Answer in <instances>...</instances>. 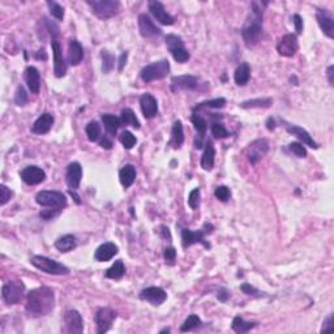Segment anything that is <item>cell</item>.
<instances>
[{
	"label": "cell",
	"instance_id": "6da1fadb",
	"mask_svg": "<svg viewBox=\"0 0 334 334\" xmlns=\"http://www.w3.org/2000/svg\"><path fill=\"white\" fill-rule=\"evenodd\" d=\"M55 295L52 288L42 286L28 292L26 311L32 317L46 316L54 309Z\"/></svg>",
	"mask_w": 334,
	"mask_h": 334
},
{
	"label": "cell",
	"instance_id": "7a4b0ae2",
	"mask_svg": "<svg viewBox=\"0 0 334 334\" xmlns=\"http://www.w3.org/2000/svg\"><path fill=\"white\" fill-rule=\"evenodd\" d=\"M266 5L268 3L261 1H253L251 4V13L241 29V36L247 47L256 46L262 38V13Z\"/></svg>",
	"mask_w": 334,
	"mask_h": 334
},
{
	"label": "cell",
	"instance_id": "3957f363",
	"mask_svg": "<svg viewBox=\"0 0 334 334\" xmlns=\"http://www.w3.org/2000/svg\"><path fill=\"white\" fill-rule=\"evenodd\" d=\"M87 4L92 8L94 15L101 20L114 17L120 9V3L116 0H88Z\"/></svg>",
	"mask_w": 334,
	"mask_h": 334
},
{
	"label": "cell",
	"instance_id": "277c9868",
	"mask_svg": "<svg viewBox=\"0 0 334 334\" xmlns=\"http://www.w3.org/2000/svg\"><path fill=\"white\" fill-rule=\"evenodd\" d=\"M37 204L45 208L56 209V210H63L67 208V197L64 193H61L59 191H41L40 193L36 196Z\"/></svg>",
	"mask_w": 334,
	"mask_h": 334
},
{
	"label": "cell",
	"instance_id": "5b68a950",
	"mask_svg": "<svg viewBox=\"0 0 334 334\" xmlns=\"http://www.w3.org/2000/svg\"><path fill=\"white\" fill-rule=\"evenodd\" d=\"M170 73V63L167 59H162L159 61H154L151 64L146 65L141 69L140 76L143 81L145 83H151V81H157V80H163L167 77Z\"/></svg>",
	"mask_w": 334,
	"mask_h": 334
},
{
	"label": "cell",
	"instance_id": "8992f818",
	"mask_svg": "<svg viewBox=\"0 0 334 334\" xmlns=\"http://www.w3.org/2000/svg\"><path fill=\"white\" fill-rule=\"evenodd\" d=\"M33 265L36 266L37 269L42 270L47 274H54V276H65L69 273V269L65 265L60 262L51 260L45 256H33L30 260Z\"/></svg>",
	"mask_w": 334,
	"mask_h": 334
},
{
	"label": "cell",
	"instance_id": "52a82bcc",
	"mask_svg": "<svg viewBox=\"0 0 334 334\" xmlns=\"http://www.w3.org/2000/svg\"><path fill=\"white\" fill-rule=\"evenodd\" d=\"M25 294V286L21 281H9L8 284L3 286V295L4 302L7 304H18L24 299Z\"/></svg>",
	"mask_w": 334,
	"mask_h": 334
},
{
	"label": "cell",
	"instance_id": "ba28073f",
	"mask_svg": "<svg viewBox=\"0 0 334 334\" xmlns=\"http://www.w3.org/2000/svg\"><path fill=\"white\" fill-rule=\"evenodd\" d=\"M166 45L169 47V51L173 55L174 60L178 61V63H186V61L190 60L191 55L186 47H184L183 40L180 37H176L174 34H170V36L166 37Z\"/></svg>",
	"mask_w": 334,
	"mask_h": 334
},
{
	"label": "cell",
	"instance_id": "9c48e42d",
	"mask_svg": "<svg viewBox=\"0 0 334 334\" xmlns=\"http://www.w3.org/2000/svg\"><path fill=\"white\" fill-rule=\"evenodd\" d=\"M118 317V313L114 309L108 308V307H103L99 308L95 313V324H97V333L102 334L110 331V328L112 327V323L115 321Z\"/></svg>",
	"mask_w": 334,
	"mask_h": 334
},
{
	"label": "cell",
	"instance_id": "30bf717a",
	"mask_svg": "<svg viewBox=\"0 0 334 334\" xmlns=\"http://www.w3.org/2000/svg\"><path fill=\"white\" fill-rule=\"evenodd\" d=\"M268 150H269V141L266 140V139H257V140H255L253 143L248 145V161L251 162V165H256L260 159L265 157Z\"/></svg>",
	"mask_w": 334,
	"mask_h": 334
},
{
	"label": "cell",
	"instance_id": "8fae6325",
	"mask_svg": "<svg viewBox=\"0 0 334 334\" xmlns=\"http://www.w3.org/2000/svg\"><path fill=\"white\" fill-rule=\"evenodd\" d=\"M84 331L83 317L75 309H69L64 313V332L69 334H80Z\"/></svg>",
	"mask_w": 334,
	"mask_h": 334
},
{
	"label": "cell",
	"instance_id": "7c38bea8",
	"mask_svg": "<svg viewBox=\"0 0 334 334\" xmlns=\"http://www.w3.org/2000/svg\"><path fill=\"white\" fill-rule=\"evenodd\" d=\"M278 54L286 58H292L298 51V38L295 34H286L280 40L277 45Z\"/></svg>",
	"mask_w": 334,
	"mask_h": 334
},
{
	"label": "cell",
	"instance_id": "4fadbf2b",
	"mask_svg": "<svg viewBox=\"0 0 334 334\" xmlns=\"http://www.w3.org/2000/svg\"><path fill=\"white\" fill-rule=\"evenodd\" d=\"M149 11H150L151 15L154 16L157 21L161 22L162 25L170 26L175 24V18L170 13H167V11H166L161 1H157V0L149 1Z\"/></svg>",
	"mask_w": 334,
	"mask_h": 334
},
{
	"label": "cell",
	"instance_id": "5bb4252c",
	"mask_svg": "<svg viewBox=\"0 0 334 334\" xmlns=\"http://www.w3.org/2000/svg\"><path fill=\"white\" fill-rule=\"evenodd\" d=\"M22 182H25L26 184L29 186H37V184L42 183L46 179V173L44 170L38 167V166H28L25 169L22 170L21 174Z\"/></svg>",
	"mask_w": 334,
	"mask_h": 334
},
{
	"label": "cell",
	"instance_id": "9a60e30c",
	"mask_svg": "<svg viewBox=\"0 0 334 334\" xmlns=\"http://www.w3.org/2000/svg\"><path fill=\"white\" fill-rule=\"evenodd\" d=\"M210 233V230H198V231H192L188 230V229H184L182 231V240H183V247L187 248L191 245L196 244V243H201L205 248H210V244L205 241V234Z\"/></svg>",
	"mask_w": 334,
	"mask_h": 334
},
{
	"label": "cell",
	"instance_id": "2e32d148",
	"mask_svg": "<svg viewBox=\"0 0 334 334\" xmlns=\"http://www.w3.org/2000/svg\"><path fill=\"white\" fill-rule=\"evenodd\" d=\"M51 48H52V55H54V75L60 79L67 72V64H65L63 52H61V46L56 40L51 41Z\"/></svg>",
	"mask_w": 334,
	"mask_h": 334
},
{
	"label": "cell",
	"instance_id": "e0dca14e",
	"mask_svg": "<svg viewBox=\"0 0 334 334\" xmlns=\"http://www.w3.org/2000/svg\"><path fill=\"white\" fill-rule=\"evenodd\" d=\"M139 29H140V34L144 38H153V37L161 36L162 34V30L145 13L139 16Z\"/></svg>",
	"mask_w": 334,
	"mask_h": 334
},
{
	"label": "cell",
	"instance_id": "ac0fdd59",
	"mask_svg": "<svg viewBox=\"0 0 334 334\" xmlns=\"http://www.w3.org/2000/svg\"><path fill=\"white\" fill-rule=\"evenodd\" d=\"M81 178H83V167L79 162H72L69 163L67 167V173H65V182L68 184V187L72 191H76L80 187L81 183Z\"/></svg>",
	"mask_w": 334,
	"mask_h": 334
},
{
	"label": "cell",
	"instance_id": "d6986e66",
	"mask_svg": "<svg viewBox=\"0 0 334 334\" xmlns=\"http://www.w3.org/2000/svg\"><path fill=\"white\" fill-rule=\"evenodd\" d=\"M198 87L197 77L192 75L175 76L171 79V88L174 92L178 90H194Z\"/></svg>",
	"mask_w": 334,
	"mask_h": 334
},
{
	"label": "cell",
	"instance_id": "ffe728a7",
	"mask_svg": "<svg viewBox=\"0 0 334 334\" xmlns=\"http://www.w3.org/2000/svg\"><path fill=\"white\" fill-rule=\"evenodd\" d=\"M141 300H146L153 305H161L167 299V294L161 287H147L140 292Z\"/></svg>",
	"mask_w": 334,
	"mask_h": 334
},
{
	"label": "cell",
	"instance_id": "44dd1931",
	"mask_svg": "<svg viewBox=\"0 0 334 334\" xmlns=\"http://www.w3.org/2000/svg\"><path fill=\"white\" fill-rule=\"evenodd\" d=\"M140 106L145 119L154 118L158 112V102L150 93H145L140 98Z\"/></svg>",
	"mask_w": 334,
	"mask_h": 334
},
{
	"label": "cell",
	"instance_id": "7402d4cb",
	"mask_svg": "<svg viewBox=\"0 0 334 334\" xmlns=\"http://www.w3.org/2000/svg\"><path fill=\"white\" fill-rule=\"evenodd\" d=\"M54 122V115L50 114V112H45V114H42L40 118L37 119L34 124L32 126V133H36V135H46L52 128Z\"/></svg>",
	"mask_w": 334,
	"mask_h": 334
},
{
	"label": "cell",
	"instance_id": "603a6c76",
	"mask_svg": "<svg viewBox=\"0 0 334 334\" xmlns=\"http://www.w3.org/2000/svg\"><path fill=\"white\" fill-rule=\"evenodd\" d=\"M316 18H317V22H319L320 28H321V30H323L325 34H327L329 38H333L334 37V21H333V17L331 16V13L328 11H325V9H320V11H317L316 13Z\"/></svg>",
	"mask_w": 334,
	"mask_h": 334
},
{
	"label": "cell",
	"instance_id": "cb8c5ba5",
	"mask_svg": "<svg viewBox=\"0 0 334 334\" xmlns=\"http://www.w3.org/2000/svg\"><path fill=\"white\" fill-rule=\"evenodd\" d=\"M25 81H26V84H28V88H29V90L33 94L40 93L41 75H40V71H38L36 67L29 65V67L25 69Z\"/></svg>",
	"mask_w": 334,
	"mask_h": 334
},
{
	"label": "cell",
	"instance_id": "d4e9b609",
	"mask_svg": "<svg viewBox=\"0 0 334 334\" xmlns=\"http://www.w3.org/2000/svg\"><path fill=\"white\" fill-rule=\"evenodd\" d=\"M118 253V247L114 243H103L97 248V251L94 253V259L99 262L110 261L114 256Z\"/></svg>",
	"mask_w": 334,
	"mask_h": 334
},
{
	"label": "cell",
	"instance_id": "484cf974",
	"mask_svg": "<svg viewBox=\"0 0 334 334\" xmlns=\"http://www.w3.org/2000/svg\"><path fill=\"white\" fill-rule=\"evenodd\" d=\"M191 120H192V123H193L194 130H196V132H197V137H198V141H196V144H194L196 146L194 147H196V149H201L205 133H206V130H208V122H206V120H205V119L200 115V114H196V112L192 115Z\"/></svg>",
	"mask_w": 334,
	"mask_h": 334
},
{
	"label": "cell",
	"instance_id": "4316f807",
	"mask_svg": "<svg viewBox=\"0 0 334 334\" xmlns=\"http://www.w3.org/2000/svg\"><path fill=\"white\" fill-rule=\"evenodd\" d=\"M214 157H216V149L212 140L206 141L205 144L204 154L201 157V167L205 171H210L214 167Z\"/></svg>",
	"mask_w": 334,
	"mask_h": 334
},
{
	"label": "cell",
	"instance_id": "83f0119b",
	"mask_svg": "<svg viewBox=\"0 0 334 334\" xmlns=\"http://www.w3.org/2000/svg\"><path fill=\"white\" fill-rule=\"evenodd\" d=\"M84 59V48L77 41H71L68 46V60L72 65H79Z\"/></svg>",
	"mask_w": 334,
	"mask_h": 334
},
{
	"label": "cell",
	"instance_id": "f1b7e54d",
	"mask_svg": "<svg viewBox=\"0 0 334 334\" xmlns=\"http://www.w3.org/2000/svg\"><path fill=\"white\" fill-rule=\"evenodd\" d=\"M287 132L291 133V135H294L299 139V140L302 141L303 144L308 145V146L313 147V149H317V144L313 141V139L309 136V133L307 132L305 130H303L302 127L299 126H288L287 127Z\"/></svg>",
	"mask_w": 334,
	"mask_h": 334
},
{
	"label": "cell",
	"instance_id": "f546056e",
	"mask_svg": "<svg viewBox=\"0 0 334 334\" xmlns=\"http://www.w3.org/2000/svg\"><path fill=\"white\" fill-rule=\"evenodd\" d=\"M249 79H251V67L248 65V63H241L234 73V80H235L237 85L244 87L248 84Z\"/></svg>",
	"mask_w": 334,
	"mask_h": 334
},
{
	"label": "cell",
	"instance_id": "4dcf8cb0",
	"mask_svg": "<svg viewBox=\"0 0 334 334\" xmlns=\"http://www.w3.org/2000/svg\"><path fill=\"white\" fill-rule=\"evenodd\" d=\"M119 179L124 188L131 187L136 179V169L132 165H126L120 171H119Z\"/></svg>",
	"mask_w": 334,
	"mask_h": 334
},
{
	"label": "cell",
	"instance_id": "1f68e13d",
	"mask_svg": "<svg viewBox=\"0 0 334 334\" xmlns=\"http://www.w3.org/2000/svg\"><path fill=\"white\" fill-rule=\"evenodd\" d=\"M102 122H103V126L106 128V131H107V133L111 135V136H115L119 128L122 127L120 118L111 115V114H103L102 115Z\"/></svg>",
	"mask_w": 334,
	"mask_h": 334
},
{
	"label": "cell",
	"instance_id": "d6a6232c",
	"mask_svg": "<svg viewBox=\"0 0 334 334\" xmlns=\"http://www.w3.org/2000/svg\"><path fill=\"white\" fill-rule=\"evenodd\" d=\"M76 245H77V240L73 235H64V237H60L58 240L55 241V247L61 253H67V252L72 251L75 249Z\"/></svg>",
	"mask_w": 334,
	"mask_h": 334
},
{
	"label": "cell",
	"instance_id": "836d02e7",
	"mask_svg": "<svg viewBox=\"0 0 334 334\" xmlns=\"http://www.w3.org/2000/svg\"><path fill=\"white\" fill-rule=\"evenodd\" d=\"M184 143V132H183V124L180 120H176L173 126V131H171V141L170 144L173 145L175 149L180 147Z\"/></svg>",
	"mask_w": 334,
	"mask_h": 334
},
{
	"label": "cell",
	"instance_id": "e575fe53",
	"mask_svg": "<svg viewBox=\"0 0 334 334\" xmlns=\"http://www.w3.org/2000/svg\"><path fill=\"white\" fill-rule=\"evenodd\" d=\"M120 122H122V126H131L133 128H136V130L140 128V122L136 118V114L131 108H124L123 110L122 115H120Z\"/></svg>",
	"mask_w": 334,
	"mask_h": 334
},
{
	"label": "cell",
	"instance_id": "d590c367",
	"mask_svg": "<svg viewBox=\"0 0 334 334\" xmlns=\"http://www.w3.org/2000/svg\"><path fill=\"white\" fill-rule=\"evenodd\" d=\"M124 274H126V266H124L122 260H118L111 268H108L106 270L104 276H106V278H110V280H120Z\"/></svg>",
	"mask_w": 334,
	"mask_h": 334
},
{
	"label": "cell",
	"instance_id": "8d00e7d4",
	"mask_svg": "<svg viewBox=\"0 0 334 334\" xmlns=\"http://www.w3.org/2000/svg\"><path fill=\"white\" fill-rule=\"evenodd\" d=\"M256 327V323H251V321H244V320L241 319L240 316L234 317L233 324H231V328H233L234 332H237V333H247L251 329Z\"/></svg>",
	"mask_w": 334,
	"mask_h": 334
},
{
	"label": "cell",
	"instance_id": "74e56055",
	"mask_svg": "<svg viewBox=\"0 0 334 334\" xmlns=\"http://www.w3.org/2000/svg\"><path fill=\"white\" fill-rule=\"evenodd\" d=\"M273 99L272 98H257V99H249L240 103L241 108H268L272 106Z\"/></svg>",
	"mask_w": 334,
	"mask_h": 334
},
{
	"label": "cell",
	"instance_id": "f35d334b",
	"mask_svg": "<svg viewBox=\"0 0 334 334\" xmlns=\"http://www.w3.org/2000/svg\"><path fill=\"white\" fill-rule=\"evenodd\" d=\"M101 58H102V71L103 73H110L115 67V56L108 52L107 50L101 51Z\"/></svg>",
	"mask_w": 334,
	"mask_h": 334
},
{
	"label": "cell",
	"instance_id": "ab89813d",
	"mask_svg": "<svg viewBox=\"0 0 334 334\" xmlns=\"http://www.w3.org/2000/svg\"><path fill=\"white\" fill-rule=\"evenodd\" d=\"M85 132L89 139V141L94 143V141L99 140L101 137V126L98 122H90L87 127H85Z\"/></svg>",
	"mask_w": 334,
	"mask_h": 334
},
{
	"label": "cell",
	"instance_id": "60d3db41",
	"mask_svg": "<svg viewBox=\"0 0 334 334\" xmlns=\"http://www.w3.org/2000/svg\"><path fill=\"white\" fill-rule=\"evenodd\" d=\"M226 104V99L225 98H216V99H210V101H205L198 103L196 107L193 108V111H200L202 108H222Z\"/></svg>",
	"mask_w": 334,
	"mask_h": 334
},
{
	"label": "cell",
	"instance_id": "b9f144b4",
	"mask_svg": "<svg viewBox=\"0 0 334 334\" xmlns=\"http://www.w3.org/2000/svg\"><path fill=\"white\" fill-rule=\"evenodd\" d=\"M200 325H201V320H200V317L196 316V315H191V316H188L187 319H186L184 324L182 325V328H180V332L193 331V329L198 328Z\"/></svg>",
	"mask_w": 334,
	"mask_h": 334
},
{
	"label": "cell",
	"instance_id": "7bdbcfd3",
	"mask_svg": "<svg viewBox=\"0 0 334 334\" xmlns=\"http://www.w3.org/2000/svg\"><path fill=\"white\" fill-rule=\"evenodd\" d=\"M210 130H212V135L216 139H226V137L230 136V133H229V131L226 130V127L223 126L222 123L214 122Z\"/></svg>",
	"mask_w": 334,
	"mask_h": 334
},
{
	"label": "cell",
	"instance_id": "ee69618b",
	"mask_svg": "<svg viewBox=\"0 0 334 334\" xmlns=\"http://www.w3.org/2000/svg\"><path fill=\"white\" fill-rule=\"evenodd\" d=\"M47 5L50 8V13L52 15V17H55L58 21H63L64 18V8L61 7L60 4H58L56 1H47Z\"/></svg>",
	"mask_w": 334,
	"mask_h": 334
},
{
	"label": "cell",
	"instance_id": "f6af8a7d",
	"mask_svg": "<svg viewBox=\"0 0 334 334\" xmlns=\"http://www.w3.org/2000/svg\"><path fill=\"white\" fill-rule=\"evenodd\" d=\"M120 143L123 144V146L126 147V149H132L137 143V139L133 136V133H131L130 131H124V132L120 135Z\"/></svg>",
	"mask_w": 334,
	"mask_h": 334
},
{
	"label": "cell",
	"instance_id": "bcb514c9",
	"mask_svg": "<svg viewBox=\"0 0 334 334\" xmlns=\"http://www.w3.org/2000/svg\"><path fill=\"white\" fill-rule=\"evenodd\" d=\"M288 149H290L292 154H295L299 158H305L307 157V149L300 143H291L288 145Z\"/></svg>",
	"mask_w": 334,
	"mask_h": 334
},
{
	"label": "cell",
	"instance_id": "7dc6e473",
	"mask_svg": "<svg viewBox=\"0 0 334 334\" xmlns=\"http://www.w3.org/2000/svg\"><path fill=\"white\" fill-rule=\"evenodd\" d=\"M188 205L193 210H196L200 206V190L198 188H194L193 191H191L190 196H188Z\"/></svg>",
	"mask_w": 334,
	"mask_h": 334
},
{
	"label": "cell",
	"instance_id": "c3c4849f",
	"mask_svg": "<svg viewBox=\"0 0 334 334\" xmlns=\"http://www.w3.org/2000/svg\"><path fill=\"white\" fill-rule=\"evenodd\" d=\"M214 194H216V197L218 198L219 201L226 202V201H229V198H230L231 192H230V190L226 187V186H219V187H217Z\"/></svg>",
	"mask_w": 334,
	"mask_h": 334
},
{
	"label": "cell",
	"instance_id": "681fc988",
	"mask_svg": "<svg viewBox=\"0 0 334 334\" xmlns=\"http://www.w3.org/2000/svg\"><path fill=\"white\" fill-rule=\"evenodd\" d=\"M26 102H28V95H26V92H25V89H24V87L20 85V87L17 88V90H16L15 103L17 104V106H25Z\"/></svg>",
	"mask_w": 334,
	"mask_h": 334
},
{
	"label": "cell",
	"instance_id": "f907efd6",
	"mask_svg": "<svg viewBox=\"0 0 334 334\" xmlns=\"http://www.w3.org/2000/svg\"><path fill=\"white\" fill-rule=\"evenodd\" d=\"M12 196H13V192H12L7 186L1 184V186H0V205L7 204V202L11 200Z\"/></svg>",
	"mask_w": 334,
	"mask_h": 334
},
{
	"label": "cell",
	"instance_id": "816d5d0a",
	"mask_svg": "<svg viewBox=\"0 0 334 334\" xmlns=\"http://www.w3.org/2000/svg\"><path fill=\"white\" fill-rule=\"evenodd\" d=\"M163 256H165L166 262H169V264H171V265H173L174 261H175V259H176V251H175V248H174V247L166 248V249H165V253H163Z\"/></svg>",
	"mask_w": 334,
	"mask_h": 334
},
{
	"label": "cell",
	"instance_id": "f5cc1de1",
	"mask_svg": "<svg viewBox=\"0 0 334 334\" xmlns=\"http://www.w3.org/2000/svg\"><path fill=\"white\" fill-rule=\"evenodd\" d=\"M59 213H60V210H56V209H45L44 212H41V218L46 219V221H48V219H52L55 216H58Z\"/></svg>",
	"mask_w": 334,
	"mask_h": 334
},
{
	"label": "cell",
	"instance_id": "db71d44e",
	"mask_svg": "<svg viewBox=\"0 0 334 334\" xmlns=\"http://www.w3.org/2000/svg\"><path fill=\"white\" fill-rule=\"evenodd\" d=\"M333 328H334L333 315H331V316L324 320L323 328H321V333H325V332H332L333 331Z\"/></svg>",
	"mask_w": 334,
	"mask_h": 334
},
{
	"label": "cell",
	"instance_id": "11a10c76",
	"mask_svg": "<svg viewBox=\"0 0 334 334\" xmlns=\"http://www.w3.org/2000/svg\"><path fill=\"white\" fill-rule=\"evenodd\" d=\"M241 291H243V292H244V294H247V295H252V296H259V292L260 291L259 290H256L255 287H253V286H251V285H248V284H243L241 285Z\"/></svg>",
	"mask_w": 334,
	"mask_h": 334
},
{
	"label": "cell",
	"instance_id": "9f6ffc18",
	"mask_svg": "<svg viewBox=\"0 0 334 334\" xmlns=\"http://www.w3.org/2000/svg\"><path fill=\"white\" fill-rule=\"evenodd\" d=\"M294 25H295V30H296V33L300 34V33L303 32V20L299 15L294 16Z\"/></svg>",
	"mask_w": 334,
	"mask_h": 334
},
{
	"label": "cell",
	"instance_id": "6f0895ef",
	"mask_svg": "<svg viewBox=\"0 0 334 334\" xmlns=\"http://www.w3.org/2000/svg\"><path fill=\"white\" fill-rule=\"evenodd\" d=\"M127 59H128V52L127 51H124V52H122V55H120V58H119V72H122L123 68H124V65H126L127 63Z\"/></svg>",
	"mask_w": 334,
	"mask_h": 334
},
{
	"label": "cell",
	"instance_id": "680465c9",
	"mask_svg": "<svg viewBox=\"0 0 334 334\" xmlns=\"http://www.w3.org/2000/svg\"><path fill=\"white\" fill-rule=\"evenodd\" d=\"M229 296H230V294H229V291H227L226 288H222V290H219L218 295H217V298H218L222 303H226L227 299H229Z\"/></svg>",
	"mask_w": 334,
	"mask_h": 334
},
{
	"label": "cell",
	"instance_id": "91938a15",
	"mask_svg": "<svg viewBox=\"0 0 334 334\" xmlns=\"http://www.w3.org/2000/svg\"><path fill=\"white\" fill-rule=\"evenodd\" d=\"M99 145H101V146L103 147V149H111V147H112V141L108 140L107 137L104 136V137H102L101 140H99Z\"/></svg>",
	"mask_w": 334,
	"mask_h": 334
},
{
	"label": "cell",
	"instance_id": "94428289",
	"mask_svg": "<svg viewBox=\"0 0 334 334\" xmlns=\"http://www.w3.org/2000/svg\"><path fill=\"white\" fill-rule=\"evenodd\" d=\"M159 229H161V230H159V233L162 234V237L163 238H166V239H171V235H170V231H169V227H166V226H161L159 227Z\"/></svg>",
	"mask_w": 334,
	"mask_h": 334
},
{
	"label": "cell",
	"instance_id": "6125c7cd",
	"mask_svg": "<svg viewBox=\"0 0 334 334\" xmlns=\"http://www.w3.org/2000/svg\"><path fill=\"white\" fill-rule=\"evenodd\" d=\"M333 71H334V67H333V65H329V68H328V80H329V84H331L332 87H333V85H334Z\"/></svg>",
	"mask_w": 334,
	"mask_h": 334
},
{
	"label": "cell",
	"instance_id": "be15d7a7",
	"mask_svg": "<svg viewBox=\"0 0 334 334\" xmlns=\"http://www.w3.org/2000/svg\"><path fill=\"white\" fill-rule=\"evenodd\" d=\"M37 59H40V60H46L47 59V55H46V51H45V48H41L40 51H38V54H37Z\"/></svg>",
	"mask_w": 334,
	"mask_h": 334
},
{
	"label": "cell",
	"instance_id": "e7e4bbea",
	"mask_svg": "<svg viewBox=\"0 0 334 334\" xmlns=\"http://www.w3.org/2000/svg\"><path fill=\"white\" fill-rule=\"evenodd\" d=\"M268 130H274V127H276V123H274V119H268Z\"/></svg>",
	"mask_w": 334,
	"mask_h": 334
},
{
	"label": "cell",
	"instance_id": "03108f58",
	"mask_svg": "<svg viewBox=\"0 0 334 334\" xmlns=\"http://www.w3.org/2000/svg\"><path fill=\"white\" fill-rule=\"evenodd\" d=\"M69 193H71V196H72V197L75 198V201L77 202V204H81V200H80V197H79V196H77V194L75 193V191H72V190H71V192H69Z\"/></svg>",
	"mask_w": 334,
	"mask_h": 334
},
{
	"label": "cell",
	"instance_id": "003e7915",
	"mask_svg": "<svg viewBox=\"0 0 334 334\" xmlns=\"http://www.w3.org/2000/svg\"><path fill=\"white\" fill-rule=\"evenodd\" d=\"M166 332H167V333H169V332H170L169 328H166V329H163V331H161V333H166Z\"/></svg>",
	"mask_w": 334,
	"mask_h": 334
}]
</instances>
